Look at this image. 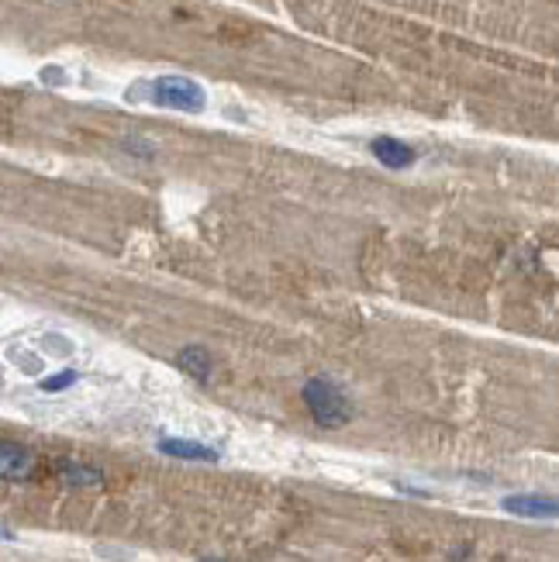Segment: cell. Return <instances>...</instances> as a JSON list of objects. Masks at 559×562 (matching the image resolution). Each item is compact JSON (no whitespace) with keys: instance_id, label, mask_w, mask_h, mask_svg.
I'll return each mask as SVG.
<instances>
[{"instance_id":"1","label":"cell","mask_w":559,"mask_h":562,"mask_svg":"<svg viewBox=\"0 0 559 562\" xmlns=\"http://www.w3.org/2000/svg\"><path fill=\"white\" fill-rule=\"evenodd\" d=\"M304 404L311 417L322 424V428H342L352 417V404L345 397V390L332 376H314L304 386Z\"/></svg>"},{"instance_id":"2","label":"cell","mask_w":559,"mask_h":562,"mask_svg":"<svg viewBox=\"0 0 559 562\" xmlns=\"http://www.w3.org/2000/svg\"><path fill=\"white\" fill-rule=\"evenodd\" d=\"M145 90H149V100L156 108L183 110V114H200L204 104H207L204 87L190 76H159V80L145 83Z\"/></svg>"},{"instance_id":"3","label":"cell","mask_w":559,"mask_h":562,"mask_svg":"<svg viewBox=\"0 0 559 562\" xmlns=\"http://www.w3.org/2000/svg\"><path fill=\"white\" fill-rule=\"evenodd\" d=\"M501 508L515 518H528V521H556L559 518V497H545V493H511L501 500Z\"/></svg>"},{"instance_id":"4","label":"cell","mask_w":559,"mask_h":562,"mask_svg":"<svg viewBox=\"0 0 559 562\" xmlns=\"http://www.w3.org/2000/svg\"><path fill=\"white\" fill-rule=\"evenodd\" d=\"M156 449L169 459H187V462H217L221 452L204 445V442H194V438H159Z\"/></svg>"},{"instance_id":"5","label":"cell","mask_w":559,"mask_h":562,"mask_svg":"<svg viewBox=\"0 0 559 562\" xmlns=\"http://www.w3.org/2000/svg\"><path fill=\"white\" fill-rule=\"evenodd\" d=\"M370 152L377 156L380 166H387V169H408V166H415L418 152L411 146H404L400 138H390V135H380L370 142Z\"/></svg>"},{"instance_id":"6","label":"cell","mask_w":559,"mask_h":562,"mask_svg":"<svg viewBox=\"0 0 559 562\" xmlns=\"http://www.w3.org/2000/svg\"><path fill=\"white\" fill-rule=\"evenodd\" d=\"M0 466H4V476L7 480H21L32 472V452L24 445H14V442H4L0 449Z\"/></svg>"},{"instance_id":"7","label":"cell","mask_w":559,"mask_h":562,"mask_svg":"<svg viewBox=\"0 0 559 562\" xmlns=\"http://www.w3.org/2000/svg\"><path fill=\"white\" fill-rule=\"evenodd\" d=\"M177 366H180L187 376H194V380H211V356L200 348V345H187L180 348V356H177Z\"/></svg>"},{"instance_id":"8","label":"cell","mask_w":559,"mask_h":562,"mask_svg":"<svg viewBox=\"0 0 559 562\" xmlns=\"http://www.w3.org/2000/svg\"><path fill=\"white\" fill-rule=\"evenodd\" d=\"M63 480L66 483H72V487H97L104 476H101V470H87V466H76V462H63Z\"/></svg>"},{"instance_id":"9","label":"cell","mask_w":559,"mask_h":562,"mask_svg":"<svg viewBox=\"0 0 559 562\" xmlns=\"http://www.w3.org/2000/svg\"><path fill=\"white\" fill-rule=\"evenodd\" d=\"M76 380H80V373H76V369H63V373H55V376H45V380L38 383V390H45V394H59V390L72 386Z\"/></svg>"},{"instance_id":"10","label":"cell","mask_w":559,"mask_h":562,"mask_svg":"<svg viewBox=\"0 0 559 562\" xmlns=\"http://www.w3.org/2000/svg\"><path fill=\"white\" fill-rule=\"evenodd\" d=\"M42 80H49V83H63V76H59V70H45V73H42Z\"/></svg>"}]
</instances>
